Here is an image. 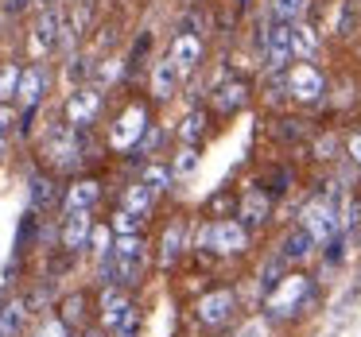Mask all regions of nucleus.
Instances as JSON below:
<instances>
[{
    "label": "nucleus",
    "instance_id": "nucleus-1",
    "mask_svg": "<svg viewBox=\"0 0 361 337\" xmlns=\"http://www.w3.org/2000/svg\"><path fill=\"white\" fill-rule=\"evenodd\" d=\"M311 303H314V283H311V275L291 272V275H283V279L276 283L272 291H268L264 310H268V318H299V314H303Z\"/></svg>",
    "mask_w": 361,
    "mask_h": 337
},
{
    "label": "nucleus",
    "instance_id": "nucleus-2",
    "mask_svg": "<svg viewBox=\"0 0 361 337\" xmlns=\"http://www.w3.org/2000/svg\"><path fill=\"white\" fill-rule=\"evenodd\" d=\"M299 225L314 236L319 248L330 244V241H338V236H342V213H338L334 198H326V194L311 198V202L303 205V213H299Z\"/></svg>",
    "mask_w": 361,
    "mask_h": 337
},
{
    "label": "nucleus",
    "instance_id": "nucleus-3",
    "mask_svg": "<svg viewBox=\"0 0 361 337\" xmlns=\"http://www.w3.org/2000/svg\"><path fill=\"white\" fill-rule=\"evenodd\" d=\"M198 248H210L218 252V256H241L245 248H249V229H245V221H210V225H202V233H198Z\"/></svg>",
    "mask_w": 361,
    "mask_h": 337
},
{
    "label": "nucleus",
    "instance_id": "nucleus-4",
    "mask_svg": "<svg viewBox=\"0 0 361 337\" xmlns=\"http://www.w3.org/2000/svg\"><path fill=\"white\" fill-rule=\"evenodd\" d=\"M144 128H148V109L144 105H128L117 117V125L109 128V148L113 151H128L144 140Z\"/></svg>",
    "mask_w": 361,
    "mask_h": 337
},
{
    "label": "nucleus",
    "instance_id": "nucleus-5",
    "mask_svg": "<svg viewBox=\"0 0 361 337\" xmlns=\"http://www.w3.org/2000/svg\"><path fill=\"white\" fill-rule=\"evenodd\" d=\"M288 94L295 97L299 105H314L326 94V78H322V70H314L311 63H295L288 70Z\"/></svg>",
    "mask_w": 361,
    "mask_h": 337
},
{
    "label": "nucleus",
    "instance_id": "nucleus-6",
    "mask_svg": "<svg viewBox=\"0 0 361 337\" xmlns=\"http://www.w3.org/2000/svg\"><path fill=\"white\" fill-rule=\"evenodd\" d=\"M113 260H117V283H128L133 287L144 275V241L140 236H121L113 244Z\"/></svg>",
    "mask_w": 361,
    "mask_h": 337
},
{
    "label": "nucleus",
    "instance_id": "nucleus-7",
    "mask_svg": "<svg viewBox=\"0 0 361 337\" xmlns=\"http://www.w3.org/2000/svg\"><path fill=\"white\" fill-rule=\"evenodd\" d=\"M291 58V24H272L264 27V70L280 74Z\"/></svg>",
    "mask_w": 361,
    "mask_h": 337
},
{
    "label": "nucleus",
    "instance_id": "nucleus-8",
    "mask_svg": "<svg viewBox=\"0 0 361 337\" xmlns=\"http://www.w3.org/2000/svg\"><path fill=\"white\" fill-rule=\"evenodd\" d=\"M233 314H237V295L229 287L210 291V295L198 298V322H202V326H226Z\"/></svg>",
    "mask_w": 361,
    "mask_h": 337
},
{
    "label": "nucleus",
    "instance_id": "nucleus-9",
    "mask_svg": "<svg viewBox=\"0 0 361 337\" xmlns=\"http://www.w3.org/2000/svg\"><path fill=\"white\" fill-rule=\"evenodd\" d=\"M97 109H102V94H97V89H90V86H78L71 94V101H66V125H74V128L94 125Z\"/></svg>",
    "mask_w": 361,
    "mask_h": 337
},
{
    "label": "nucleus",
    "instance_id": "nucleus-10",
    "mask_svg": "<svg viewBox=\"0 0 361 337\" xmlns=\"http://www.w3.org/2000/svg\"><path fill=\"white\" fill-rule=\"evenodd\" d=\"M268 217H272V194L260 190V186H249L241 194V221H245V229L268 225Z\"/></svg>",
    "mask_w": 361,
    "mask_h": 337
},
{
    "label": "nucleus",
    "instance_id": "nucleus-11",
    "mask_svg": "<svg viewBox=\"0 0 361 337\" xmlns=\"http://www.w3.org/2000/svg\"><path fill=\"white\" fill-rule=\"evenodd\" d=\"M59 43H63V16H59L55 8H43V12H39V20H35L32 47L39 51V55H47V51H55Z\"/></svg>",
    "mask_w": 361,
    "mask_h": 337
},
{
    "label": "nucleus",
    "instance_id": "nucleus-12",
    "mask_svg": "<svg viewBox=\"0 0 361 337\" xmlns=\"http://www.w3.org/2000/svg\"><path fill=\"white\" fill-rule=\"evenodd\" d=\"M43 94H47V66H32V70L20 74V89H16V101L20 109L32 113L35 105L43 101Z\"/></svg>",
    "mask_w": 361,
    "mask_h": 337
},
{
    "label": "nucleus",
    "instance_id": "nucleus-13",
    "mask_svg": "<svg viewBox=\"0 0 361 337\" xmlns=\"http://www.w3.org/2000/svg\"><path fill=\"white\" fill-rule=\"evenodd\" d=\"M202 35H175V39H171V51H167V55H171V63L175 66H179V70L183 74H190V70H195V66L198 63H202Z\"/></svg>",
    "mask_w": 361,
    "mask_h": 337
},
{
    "label": "nucleus",
    "instance_id": "nucleus-14",
    "mask_svg": "<svg viewBox=\"0 0 361 337\" xmlns=\"http://www.w3.org/2000/svg\"><path fill=\"white\" fill-rule=\"evenodd\" d=\"M90 233H94V225H90V210H71L66 221H63V248L66 252L86 248Z\"/></svg>",
    "mask_w": 361,
    "mask_h": 337
},
{
    "label": "nucleus",
    "instance_id": "nucleus-15",
    "mask_svg": "<svg viewBox=\"0 0 361 337\" xmlns=\"http://www.w3.org/2000/svg\"><path fill=\"white\" fill-rule=\"evenodd\" d=\"M319 248L314 244V236L307 233L303 225H295V229H288V236L280 241V256L288 260V264H303V260H311V252Z\"/></svg>",
    "mask_w": 361,
    "mask_h": 337
},
{
    "label": "nucleus",
    "instance_id": "nucleus-16",
    "mask_svg": "<svg viewBox=\"0 0 361 337\" xmlns=\"http://www.w3.org/2000/svg\"><path fill=\"white\" fill-rule=\"evenodd\" d=\"M179 78H183V70L171 63V55L159 58V63L152 66V97H156V101H167V97L179 89Z\"/></svg>",
    "mask_w": 361,
    "mask_h": 337
},
{
    "label": "nucleus",
    "instance_id": "nucleus-17",
    "mask_svg": "<svg viewBox=\"0 0 361 337\" xmlns=\"http://www.w3.org/2000/svg\"><path fill=\"white\" fill-rule=\"evenodd\" d=\"M245 101H249V82H241V78H229L214 89V109L218 113H237V109H245Z\"/></svg>",
    "mask_w": 361,
    "mask_h": 337
},
{
    "label": "nucleus",
    "instance_id": "nucleus-18",
    "mask_svg": "<svg viewBox=\"0 0 361 337\" xmlns=\"http://www.w3.org/2000/svg\"><path fill=\"white\" fill-rule=\"evenodd\" d=\"M291 55H295L299 63L319 55V27L307 24V20H295V24H291Z\"/></svg>",
    "mask_w": 361,
    "mask_h": 337
},
{
    "label": "nucleus",
    "instance_id": "nucleus-19",
    "mask_svg": "<svg viewBox=\"0 0 361 337\" xmlns=\"http://www.w3.org/2000/svg\"><path fill=\"white\" fill-rule=\"evenodd\" d=\"M128 310H133V303H128L125 291H117V287H105L102 291V322H105V329H117L121 318H125Z\"/></svg>",
    "mask_w": 361,
    "mask_h": 337
},
{
    "label": "nucleus",
    "instance_id": "nucleus-20",
    "mask_svg": "<svg viewBox=\"0 0 361 337\" xmlns=\"http://www.w3.org/2000/svg\"><path fill=\"white\" fill-rule=\"evenodd\" d=\"M102 198V186H97L94 179H82V182H74L71 190H66V213L71 210H90V205Z\"/></svg>",
    "mask_w": 361,
    "mask_h": 337
},
{
    "label": "nucleus",
    "instance_id": "nucleus-21",
    "mask_svg": "<svg viewBox=\"0 0 361 337\" xmlns=\"http://www.w3.org/2000/svg\"><path fill=\"white\" fill-rule=\"evenodd\" d=\"M342 39H353L361 32V0H342V8H338V27H334Z\"/></svg>",
    "mask_w": 361,
    "mask_h": 337
},
{
    "label": "nucleus",
    "instance_id": "nucleus-22",
    "mask_svg": "<svg viewBox=\"0 0 361 337\" xmlns=\"http://www.w3.org/2000/svg\"><path fill=\"white\" fill-rule=\"evenodd\" d=\"M55 202H59V186L47 179V174H35V179H32V210L35 213H39V210L47 213Z\"/></svg>",
    "mask_w": 361,
    "mask_h": 337
},
{
    "label": "nucleus",
    "instance_id": "nucleus-23",
    "mask_svg": "<svg viewBox=\"0 0 361 337\" xmlns=\"http://www.w3.org/2000/svg\"><path fill=\"white\" fill-rule=\"evenodd\" d=\"M307 0H268V20L272 24H295L303 16Z\"/></svg>",
    "mask_w": 361,
    "mask_h": 337
},
{
    "label": "nucleus",
    "instance_id": "nucleus-24",
    "mask_svg": "<svg viewBox=\"0 0 361 337\" xmlns=\"http://www.w3.org/2000/svg\"><path fill=\"white\" fill-rule=\"evenodd\" d=\"M179 252H183V221H175V225H167L164 244H159V264L171 267L179 260Z\"/></svg>",
    "mask_w": 361,
    "mask_h": 337
},
{
    "label": "nucleus",
    "instance_id": "nucleus-25",
    "mask_svg": "<svg viewBox=\"0 0 361 337\" xmlns=\"http://www.w3.org/2000/svg\"><path fill=\"white\" fill-rule=\"evenodd\" d=\"M24 318H27V303H8L0 310V337H16L24 329Z\"/></svg>",
    "mask_w": 361,
    "mask_h": 337
},
{
    "label": "nucleus",
    "instance_id": "nucleus-26",
    "mask_svg": "<svg viewBox=\"0 0 361 337\" xmlns=\"http://www.w3.org/2000/svg\"><path fill=\"white\" fill-rule=\"evenodd\" d=\"M152 202H156V194H152L144 182H136V186L125 190V210H133V213H144V217H148V213H152Z\"/></svg>",
    "mask_w": 361,
    "mask_h": 337
},
{
    "label": "nucleus",
    "instance_id": "nucleus-27",
    "mask_svg": "<svg viewBox=\"0 0 361 337\" xmlns=\"http://www.w3.org/2000/svg\"><path fill=\"white\" fill-rule=\"evenodd\" d=\"M202 136H206V113L202 109H190L187 120L179 125V140L183 144H198Z\"/></svg>",
    "mask_w": 361,
    "mask_h": 337
},
{
    "label": "nucleus",
    "instance_id": "nucleus-28",
    "mask_svg": "<svg viewBox=\"0 0 361 337\" xmlns=\"http://www.w3.org/2000/svg\"><path fill=\"white\" fill-rule=\"evenodd\" d=\"M144 213H133V210H125L121 205V213L113 217V233H121V236H140V229H144Z\"/></svg>",
    "mask_w": 361,
    "mask_h": 337
},
{
    "label": "nucleus",
    "instance_id": "nucleus-29",
    "mask_svg": "<svg viewBox=\"0 0 361 337\" xmlns=\"http://www.w3.org/2000/svg\"><path fill=\"white\" fill-rule=\"evenodd\" d=\"M171 179H175V174L167 171V167H159V163L144 167V174H140V182H144V186L152 190V194H164V190L171 186Z\"/></svg>",
    "mask_w": 361,
    "mask_h": 337
},
{
    "label": "nucleus",
    "instance_id": "nucleus-30",
    "mask_svg": "<svg viewBox=\"0 0 361 337\" xmlns=\"http://www.w3.org/2000/svg\"><path fill=\"white\" fill-rule=\"evenodd\" d=\"M63 322L66 326H82V322H86V295L63 298Z\"/></svg>",
    "mask_w": 361,
    "mask_h": 337
},
{
    "label": "nucleus",
    "instance_id": "nucleus-31",
    "mask_svg": "<svg viewBox=\"0 0 361 337\" xmlns=\"http://www.w3.org/2000/svg\"><path fill=\"white\" fill-rule=\"evenodd\" d=\"M20 66L16 63H8L4 70H0V101H8V97H16V89H20Z\"/></svg>",
    "mask_w": 361,
    "mask_h": 337
},
{
    "label": "nucleus",
    "instance_id": "nucleus-32",
    "mask_svg": "<svg viewBox=\"0 0 361 337\" xmlns=\"http://www.w3.org/2000/svg\"><path fill=\"white\" fill-rule=\"evenodd\" d=\"M94 74V63L82 55H71V63H66V78H71V86H82V82Z\"/></svg>",
    "mask_w": 361,
    "mask_h": 337
},
{
    "label": "nucleus",
    "instance_id": "nucleus-33",
    "mask_svg": "<svg viewBox=\"0 0 361 337\" xmlns=\"http://www.w3.org/2000/svg\"><path fill=\"white\" fill-rule=\"evenodd\" d=\"M206 27H210V16H206L202 8H190L187 16L179 20V32L183 35H198V32H206Z\"/></svg>",
    "mask_w": 361,
    "mask_h": 337
},
{
    "label": "nucleus",
    "instance_id": "nucleus-34",
    "mask_svg": "<svg viewBox=\"0 0 361 337\" xmlns=\"http://www.w3.org/2000/svg\"><path fill=\"white\" fill-rule=\"evenodd\" d=\"M195 167H198V148H195V144H187V148L179 151V159H175L171 174H175V179H183V174H190Z\"/></svg>",
    "mask_w": 361,
    "mask_h": 337
},
{
    "label": "nucleus",
    "instance_id": "nucleus-35",
    "mask_svg": "<svg viewBox=\"0 0 361 337\" xmlns=\"http://www.w3.org/2000/svg\"><path fill=\"white\" fill-rule=\"evenodd\" d=\"M314 159H322V163H326V159H338V136H319V140H314Z\"/></svg>",
    "mask_w": 361,
    "mask_h": 337
},
{
    "label": "nucleus",
    "instance_id": "nucleus-36",
    "mask_svg": "<svg viewBox=\"0 0 361 337\" xmlns=\"http://www.w3.org/2000/svg\"><path fill=\"white\" fill-rule=\"evenodd\" d=\"M136 333H140V310L133 306V310H128L125 318H121V326H117V337H136Z\"/></svg>",
    "mask_w": 361,
    "mask_h": 337
},
{
    "label": "nucleus",
    "instance_id": "nucleus-37",
    "mask_svg": "<svg viewBox=\"0 0 361 337\" xmlns=\"http://www.w3.org/2000/svg\"><path fill=\"white\" fill-rule=\"evenodd\" d=\"M16 125H20L16 109H12V105H0V140H8L12 128H16Z\"/></svg>",
    "mask_w": 361,
    "mask_h": 337
},
{
    "label": "nucleus",
    "instance_id": "nucleus-38",
    "mask_svg": "<svg viewBox=\"0 0 361 337\" xmlns=\"http://www.w3.org/2000/svg\"><path fill=\"white\" fill-rule=\"evenodd\" d=\"M237 337H268V322L264 318H249L241 329H237Z\"/></svg>",
    "mask_w": 361,
    "mask_h": 337
},
{
    "label": "nucleus",
    "instance_id": "nucleus-39",
    "mask_svg": "<svg viewBox=\"0 0 361 337\" xmlns=\"http://www.w3.org/2000/svg\"><path fill=\"white\" fill-rule=\"evenodd\" d=\"M32 337H71V333H66V322H43Z\"/></svg>",
    "mask_w": 361,
    "mask_h": 337
},
{
    "label": "nucleus",
    "instance_id": "nucleus-40",
    "mask_svg": "<svg viewBox=\"0 0 361 337\" xmlns=\"http://www.w3.org/2000/svg\"><path fill=\"white\" fill-rule=\"evenodd\" d=\"M345 155L361 167V128H353V132H350V140H345Z\"/></svg>",
    "mask_w": 361,
    "mask_h": 337
},
{
    "label": "nucleus",
    "instance_id": "nucleus-41",
    "mask_svg": "<svg viewBox=\"0 0 361 337\" xmlns=\"http://www.w3.org/2000/svg\"><path fill=\"white\" fill-rule=\"evenodd\" d=\"M90 241H94V252H97V256L113 248V241H109V229H94V233H90Z\"/></svg>",
    "mask_w": 361,
    "mask_h": 337
},
{
    "label": "nucleus",
    "instance_id": "nucleus-42",
    "mask_svg": "<svg viewBox=\"0 0 361 337\" xmlns=\"http://www.w3.org/2000/svg\"><path fill=\"white\" fill-rule=\"evenodd\" d=\"M280 132H283V140H295V136H303L307 132V120H280Z\"/></svg>",
    "mask_w": 361,
    "mask_h": 337
},
{
    "label": "nucleus",
    "instance_id": "nucleus-43",
    "mask_svg": "<svg viewBox=\"0 0 361 337\" xmlns=\"http://www.w3.org/2000/svg\"><path fill=\"white\" fill-rule=\"evenodd\" d=\"M27 8V0H4V12L8 16H16V12H24Z\"/></svg>",
    "mask_w": 361,
    "mask_h": 337
},
{
    "label": "nucleus",
    "instance_id": "nucleus-44",
    "mask_svg": "<svg viewBox=\"0 0 361 337\" xmlns=\"http://www.w3.org/2000/svg\"><path fill=\"white\" fill-rule=\"evenodd\" d=\"M82 337H109V333H105V326H102V329H86Z\"/></svg>",
    "mask_w": 361,
    "mask_h": 337
},
{
    "label": "nucleus",
    "instance_id": "nucleus-45",
    "mask_svg": "<svg viewBox=\"0 0 361 337\" xmlns=\"http://www.w3.org/2000/svg\"><path fill=\"white\" fill-rule=\"evenodd\" d=\"M35 4H39V8H55V0H35Z\"/></svg>",
    "mask_w": 361,
    "mask_h": 337
},
{
    "label": "nucleus",
    "instance_id": "nucleus-46",
    "mask_svg": "<svg viewBox=\"0 0 361 337\" xmlns=\"http://www.w3.org/2000/svg\"><path fill=\"white\" fill-rule=\"evenodd\" d=\"M0 159H4V140H0Z\"/></svg>",
    "mask_w": 361,
    "mask_h": 337
}]
</instances>
